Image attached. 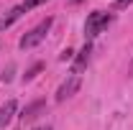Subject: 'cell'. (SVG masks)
<instances>
[{
	"label": "cell",
	"mask_w": 133,
	"mask_h": 130,
	"mask_svg": "<svg viewBox=\"0 0 133 130\" xmlns=\"http://www.w3.org/2000/svg\"><path fill=\"white\" fill-rule=\"evenodd\" d=\"M110 23H113V13H108V10H92V13L87 16V20H84V33H87V38L100 36Z\"/></svg>",
	"instance_id": "6da1fadb"
},
{
	"label": "cell",
	"mask_w": 133,
	"mask_h": 130,
	"mask_svg": "<svg viewBox=\"0 0 133 130\" xmlns=\"http://www.w3.org/2000/svg\"><path fill=\"white\" fill-rule=\"evenodd\" d=\"M51 23H54V18H46V20H41L38 26H33L28 33H23L21 36V41H18V46L26 51V49H33V46H38L44 38H46V33L51 31Z\"/></svg>",
	"instance_id": "7a4b0ae2"
},
{
	"label": "cell",
	"mask_w": 133,
	"mask_h": 130,
	"mask_svg": "<svg viewBox=\"0 0 133 130\" xmlns=\"http://www.w3.org/2000/svg\"><path fill=\"white\" fill-rule=\"evenodd\" d=\"M79 77L74 74V77H69L66 82H62L59 84V89H56V102H64V99H69L72 95H77V89H79Z\"/></svg>",
	"instance_id": "3957f363"
},
{
	"label": "cell",
	"mask_w": 133,
	"mask_h": 130,
	"mask_svg": "<svg viewBox=\"0 0 133 130\" xmlns=\"http://www.w3.org/2000/svg\"><path fill=\"white\" fill-rule=\"evenodd\" d=\"M46 112V99H33L31 105H26L23 107V112H21V122H33L38 115Z\"/></svg>",
	"instance_id": "277c9868"
},
{
	"label": "cell",
	"mask_w": 133,
	"mask_h": 130,
	"mask_svg": "<svg viewBox=\"0 0 133 130\" xmlns=\"http://www.w3.org/2000/svg\"><path fill=\"white\" fill-rule=\"evenodd\" d=\"M23 13H26V8H23V5H16V8H10V10H8L5 16L0 18V31H5V28H10V26H13V23H16L18 18L23 16Z\"/></svg>",
	"instance_id": "5b68a950"
},
{
	"label": "cell",
	"mask_w": 133,
	"mask_h": 130,
	"mask_svg": "<svg viewBox=\"0 0 133 130\" xmlns=\"http://www.w3.org/2000/svg\"><path fill=\"white\" fill-rule=\"evenodd\" d=\"M90 54H92V44L87 41L82 49L77 51V59H74V74H79L84 66H87V61H90Z\"/></svg>",
	"instance_id": "8992f818"
},
{
	"label": "cell",
	"mask_w": 133,
	"mask_h": 130,
	"mask_svg": "<svg viewBox=\"0 0 133 130\" xmlns=\"http://www.w3.org/2000/svg\"><path fill=\"white\" fill-rule=\"evenodd\" d=\"M18 110V105H16V99H8L3 107H0V128H5L10 120H13V115H16Z\"/></svg>",
	"instance_id": "52a82bcc"
},
{
	"label": "cell",
	"mask_w": 133,
	"mask_h": 130,
	"mask_svg": "<svg viewBox=\"0 0 133 130\" xmlns=\"http://www.w3.org/2000/svg\"><path fill=\"white\" fill-rule=\"evenodd\" d=\"M44 71V61H33L28 69H26V74H23V82H33L38 74Z\"/></svg>",
	"instance_id": "ba28073f"
},
{
	"label": "cell",
	"mask_w": 133,
	"mask_h": 130,
	"mask_svg": "<svg viewBox=\"0 0 133 130\" xmlns=\"http://www.w3.org/2000/svg\"><path fill=\"white\" fill-rule=\"evenodd\" d=\"M13 74H16V64H8L5 69H3V74H0V79H3L5 84H8V82L13 79Z\"/></svg>",
	"instance_id": "9c48e42d"
},
{
	"label": "cell",
	"mask_w": 133,
	"mask_h": 130,
	"mask_svg": "<svg viewBox=\"0 0 133 130\" xmlns=\"http://www.w3.org/2000/svg\"><path fill=\"white\" fill-rule=\"evenodd\" d=\"M44 3H46V0H26V3H23V8H26V13H28L31 8H38V5H44Z\"/></svg>",
	"instance_id": "30bf717a"
},
{
	"label": "cell",
	"mask_w": 133,
	"mask_h": 130,
	"mask_svg": "<svg viewBox=\"0 0 133 130\" xmlns=\"http://www.w3.org/2000/svg\"><path fill=\"white\" fill-rule=\"evenodd\" d=\"M131 3H133V0H115V3H113V8H115V10H125Z\"/></svg>",
	"instance_id": "8fae6325"
},
{
	"label": "cell",
	"mask_w": 133,
	"mask_h": 130,
	"mask_svg": "<svg viewBox=\"0 0 133 130\" xmlns=\"http://www.w3.org/2000/svg\"><path fill=\"white\" fill-rule=\"evenodd\" d=\"M72 56H74V51H72V49H64V51H62V56H59V59H62V61H69Z\"/></svg>",
	"instance_id": "7c38bea8"
},
{
	"label": "cell",
	"mask_w": 133,
	"mask_h": 130,
	"mask_svg": "<svg viewBox=\"0 0 133 130\" xmlns=\"http://www.w3.org/2000/svg\"><path fill=\"white\" fill-rule=\"evenodd\" d=\"M33 130H54L51 125H41V128H33Z\"/></svg>",
	"instance_id": "4fadbf2b"
},
{
	"label": "cell",
	"mask_w": 133,
	"mask_h": 130,
	"mask_svg": "<svg viewBox=\"0 0 133 130\" xmlns=\"http://www.w3.org/2000/svg\"><path fill=\"white\" fill-rule=\"evenodd\" d=\"M128 74H133V59H131V64H128Z\"/></svg>",
	"instance_id": "5bb4252c"
},
{
	"label": "cell",
	"mask_w": 133,
	"mask_h": 130,
	"mask_svg": "<svg viewBox=\"0 0 133 130\" xmlns=\"http://www.w3.org/2000/svg\"><path fill=\"white\" fill-rule=\"evenodd\" d=\"M72 3H79V0H72Z\"/></svg>",
	"instance_id": "9a60e30c"
}]
</instances>
